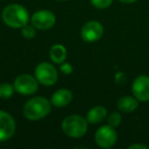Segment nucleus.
<instances>
[{"label":"nucleus","mask_w":149,"mask_h":149,"mask_svg":"<svg viewBox=\"0 0 149 149\" xmlns=\"http://www.w3.org/2000/svg\"><path fill=\"white\" fill-rule=\"evenodd\" d=\"M118 107L124 112H132L138 107V101L131 96H125L118 101Z\"/></svg>","instance_id":"ddd939ff"},{"label":"nucleus","mask_w":149,"mask_h":149,"mask_svg":"<svg viewBox=\"0 0 149 149\" xmlns=\"http://www.w3.org/2000/svg\"><path fill=\"white\" fill-rule=\"evenodd\" d=\"M120 122H122V116L118 112H113L108 118V124H109V126L113 127V128L114 127H118L120 124Z\"/></svg>","instance_id":"f3484780"},{"label":"nucleus","mask_w":149,"mask_h":149,"mask_svg":"<svg viewBox=\"0 0 149 149\" xmlns=\"http://www.w3.org/2000/svg\"><path fill=\"white\" fill-rule=\"evenodd\" d=\"M120 1L123 3H133V2H135L136 0H120Z\"/></svg>","instance_id":"412c9836"},{"label":"nucleus","mask_w":149,"mask_h":149,"mask_svg":"<svg viewBox=\"0 0 149 149\" xmlns=\"http://www.w3.org/2000/svg\"><path fill=\"white\" fill-rule=\"evenodd\" d=\"M15 89L22 95H31L37 92L38 80L30 74H19L15 80Z\"/></svg>","instance_id":"39448f33"},{"label":"nucleus","mask_w":149,"mask_h":149,"mask_svg":"<svg viewBox=\"0 0 149 149\" xmlns=\"http://www.w3.org/2000/svg\"><path fill=\"white\" fill-rule=\"evenodd\" d=\"M15 133V122L9 113L0 110V142L10 139Z\"/></svg>","instance_id":"0eeeda50"},{"label":"nucleus","mask_w":149,"mask_h":149,"mask_svg":"<svg viewBox=\"0 0 149 149\" xmlns=\"http://www.w3.org/2000/svg\"><path fill=\"white\" fill-rule=\"evenodd\" d=\"M61 129L68 136L72 138H80L87 132L88 120L78 114L68 116L62 120Z\"/></svg>","instance_id":"7ed1b4c3"},{"label":"nucleus","mask_w":149,"mask_h":149,"mask_svg":"<svg viewBox=\"0 0 149 149\" xmlns=\"http://www.w3.org/2000/svg\"><path fill=\"white\" fill-rule=\"evenodd\" d=\"M57 1H64V0H57Z\"/></svg>","instance_id":"4be33fe9"},{"label":"nucleus","mask_w":149,"mask_h":149,"mask_svg":"<svg viewBox=\"0 0 149 149\" xmlns=\"http://www.w3.org/2000/svg\"><path fill=\"white\" fill-rule=\"evenodd\" d=\"M50 58L55 63H61L66 57V49L60 44H55L50 48Z\"/></svg>","instance_id":"4468645a"},{"label":"nucleus","mask_w":149,"mask_h":149,"mask_svg":"<svg viewBox=\"0 0 149 149\" xmlns=\"http://www.w3.org/2000/svg\"><path fill=\"white\" fill-rule=\"evenodd\" d=\"M15 91V86H11L8 83H3L0 85V98L7 99L13 94Z\"/></svg>","instance_id":"2eb2a0df"},{"label":"nucleus","mask_w":149,"mask_h":149,"mask_svg":"<svg viewBox=\"0 0 149 149\" xmlns=\"http://www.w3.org/2000/svg\"><path fill=\"white\" fill-rule=\"evenodd\" d=\"M103 34V27L98 22H88L84 25L81 31V37L86 42H95L101 38Z\"/></svg>","instance_id":"1a4fd4ad"},{"label":"nucleus","mask_w":149,"mask_h":149,"mask_svg":"<svg viewBox=\"0 0 149 149\" xmlns=\"http://www.w3.org/2000/svg\"><path fill=\"white\" fill-rule=\"evenodd\" d=\"M2 19L8 27L19 29L28 24L29 13L23 5L10 4L5 7L3 10Z\"/></svg>","instance_id":"f257e3e1"},{"label":"nucleus","mask_w":149,"mask_h":149,"mask_svg":"<svg viewBox=\"0 0 149 149\" xmlns=\"http://www.w3.org/2000/svg\"><path fill=\"white\" fill-rule=\"evenodd\" d=\"M36 31H35V27H32V26L29 25H25L23 28H22V35L25 38H28V39H31L35 36Z\"/></svg>","instance_id":"dca6fc26"},{"label":"nucleus","mask_w":149,"mask_h":149,"mask_svg":"<svg viewBox=\"0 0 149 149\" xmlns=\"http://www.w3.org/2000/svg\"><path fill=\"white\" fill-rule=\"evenodd\" d=\"M136 148H141V149H147L148 147L145 146V145H140V144H136V145H132V146L129 147V149H136Z\"/></svg>","instance_id":"aec40b11"},{"label":"nucleus","mask_w":149,"mask_h":149,"mask_svg":"<svg viewBox=\"0 0 149 149\" xmlns=\"http://www.w3.org/2000/svg\"><path fill=\"white\" fill-rule=\"evenodd\" d=\"M55 24V15L49 10H39L32 17V25L40 30H47Z\"/></svg>","instance_id":"6e6552de"},{"label":"nucleus","mask_w":149,"mask_h":149,"mask_svg":"<svg viewBox=\"0 0 149 149\" xmlns=\"http://www.w3.org/2000/svg\"><path fill=\"white\" fill-rule=\"evenodd\" d=\"M72 93L68 89H60L56 91L51 97V103L56 107L65 106L72 101Z\"/></svg>","instance_id":"9b49d317"},{"label":"nucleus","mask_w":149,"mask_h":149,"mask_svg":"<svg viewBox=\"0 0 149 149\" xmlns=\"http://www.w3.org/2000/svg\"><path fill=\"white\" fill-rule=\"evenodd\" d=\"M116 138V132L111 126L100 127L95 133V142L101 148H110L113 146Z\"/></svg>","instance_id":"423d86ee"},{"label":"nucleus","mask_w":149,"mask_h":149,"mask_svg":"<svg viewBox=\"0 0 149 149\" xmlns=\"http://www.w3.org/2000/svg\"><path fill=\"white\" fill-rule=\"evenodd\" d=\"M91 2L97 8H106L112 3V0H91Z\"/></svg>","instance_id":"a211bd4d"},{"label":"nucleus","mask_w":149,"mask_h":149,"mask_svg":"<svg viewBox=\"0 0 149 149\" xmlns=\"http://www.w3.org/2000/svg\"><path fill=\"white\" fill-rule=\"evenodd\" d=\"M61 70L64 72V74H70V72H72V68L70 66V64L65 63L61 66Z\"/></svg>","instance_id":"6ab92c4d"},{"label":"nucleus","mask_w":149,"mask_h":149,"mask_svg":"<svg viewBox=\"0 0 149 149\" xmlns=\"http://www.w3.org/2000/svg\"><path fill=\"white\" fill-rule=\"evenodd\" d=\"M51 110L50 102L44 97H34L28 100L24 106V116L31 120L45 118Z\"/></svg>","instance_id":"f03ea898"},{"label":"nucleus","mask_w":149,"mask_h":149,"mask_svg":"<svg viewBox=\"0 0 149 149\" xmlns=\"http://www.w3.org/2000/svg\"><path fill=\"white\" fill-rule=\"evenodd\" d=\"M132 91L135 97L140 101H148L149 100V77L147 76H139L133 83Z\"/></svg>","instance_id":"9d476101"},{"label":"nucleus","mask_w":149,"mask_h":149,"mask_svg":"<svg viewBox=\"0 0 149 149\" xmlns=\"http://www.w3.org/2000/svg\"><path fill=\"white\" fill-rule=\"evenodd\" d=\"M106 113L107 111L103 106H95L87 113V120L90 124H98L105 118Z\"/></svg>","instance_id":"f8f14e48"},{"label":"nucleus","mask_w":149,"mask_h":149,"mask_svg":"<svg viewBox=\"0 0 149 149\" xmlns=\"http://www.w3.org/2000/svg\"><path fill=\"white\" fill-rule=\"evenodd\" d=\"M35 76L38 82L44 86H52L57 81V70L48 62H42L36 68Z\"/></svg>","instance_id":"20e7f679"}]
</instances>
